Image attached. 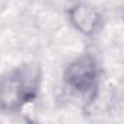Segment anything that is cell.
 I'll use <instances>...</instances> for the list:
<instances>
[{
	"label": "cell",
	"mask_w": 124,
	"mask_h": 124,
	"mask_svg": "<svg viewBox=\"0 0 124 124\" xmlns=\"http://www.w3.org/2000/svg\"><path fill=\"white\" fill-rule=\"evenodd\" d=\"M63 79L73 93L88 102L93 101L101 83V69L96 58L91 53L80 54L66 66Z\"/></svg>",
	"instance_id": "obj_2"
},
{
	"label": "cell",
	"mask_w": 124,
	"mask_h": 124,
	"mask_svg": "<svg viewBox=\"0 0 124 124\" xmlns=\"http://www.w3.org/2000/svg\"><path fill=\"white\" fill-rule=\"evenodd\" d=\"M67 19L70 25L83 37H95L104 23L101 12L85 2L72 5L67 9Z\"/></svg>",
	"instance_id": "obj_3"
},
{
	"label": "cell",
	"mask_w": 124,
	"mask_h": 124,
	"mask_svg": "<svg viewBox=\"0 0 124 124\" xmlns=\"http://www.w3.org/2000/svg\"><path fill=\"white\" fill-rule=\"evenodd\" d=\"M42 86V70L35 63H23L0 78V111L15 114L34 102Z\"/></svg>",
	"instance_id": "obj_1"
}]
</instances>
